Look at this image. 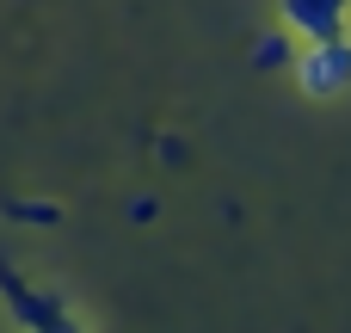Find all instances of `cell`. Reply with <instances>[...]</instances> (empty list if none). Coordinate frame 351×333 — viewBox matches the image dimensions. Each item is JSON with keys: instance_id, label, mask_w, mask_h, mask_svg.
Returning a JSON list of instances; mask_svg holds the SVG:
<instances>
[{"instance_id": "6da1fadb", "label": "cell", "mask_w": 351, "mask_h": 333, "mask_svg": "<svg viewBox=\"0 0 351 333\" xmlns=\"http://www.w3.org/2000/svg\"><path fill=\"white\" fill-rule=\"evenodd\" d=\"M296 80H302V93L308 99H333V93H346L351 87V37H315L308 49H302V62H296Z\"/></svg>"}, {"instance_id": "7a4b0ae2", "label": "cell", "mask_w": 351, "mask_h": 333, "mask_svg": "<svg viewBox=\"0 0 351 333\" xmlns=\"http://www.w3.org/2000/svg\"><path fill=\"white\" fill-rule=\"evenodd\" d=\"M346 6L351 0H284V19L315 43V37H339L346 31Z\"/></svg>"}]
</instances>
